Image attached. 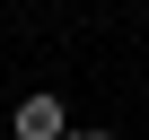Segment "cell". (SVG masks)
I'll return each mask as SVG.
<instances>
[{"label": "cell", "mask_w": 149, "mask_h": 140, "mask_svg": "<svg viewBox=\"0 0 149 140\" xmlns=\"http://www.w3.org/2000/svg\"><path fill=\"white\" fill-rule=\"evenodd\" d=\"M9 131H18V140H61V131H70V114H61V96H26Z\"/></svg>", "instance_id": "obj_1"}]
</instances>
